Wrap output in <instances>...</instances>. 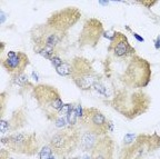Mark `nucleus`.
<instances>
[{"label": "nucleus", "mask_w": 160, "mask_h": 159, "mask_svg": "<svg viewBox=\"0 0 160 159\" xmlns=\"http://www.w3.org/2000/svg\"><path fill=\"white\" fill-rule=\"evenodd\" d=\"M16 79H15V81L17 82V84H19V85H22V84H25L26 81L28 80V78H27V76L26 75H20V76H17V77H15Z\"/></svg>", "instance_id": "obj_13"}, {"label": "nucleus", "mask_w": 160, "mask_h": 159, "mask_svg": "<svg viewBox=\"0 0 160 159\" xmlns=\"http://www.w3.org/2000/svg\"><path fill=\"white\" fill-rule=\"evenodd\" d=\"M109 49L115 54V56H117V57H122V56L127 55L128 52L131 50V48H130L127 37H126L123 33H116L115 35H113L112 40H111V45H110Z\"/></svg>", "instance_id": "obj_8"}, {"label": "nucleus", "mask_w": 160, "mask_h": 159, "mask_svg": "<svg viewBox=\"0 0 160 159\" xmlns=\"http://www.w3.org/2000/svg\"><path fill=\"white\" fill-rule=\"evenodd\" d=\"M8 159H13V158H8Z\"/></svg>", "instance_id": "obj_16"}, {"label": "nucleus", "mask_w": 160, "mask_h": 159, "mask_svg": "<svg viewBox=\"0 0 160 159\" xmlns=\"http://www.w3.org/2000/svg\"><path fill=\"white\" fill-rule=\"evenodd\" d=\"M1 64L10 75L17 77L23 74L26 67L29 64V58L23 52L9 51L7 54V57L2 59Z\"/></svg>", "instance_id": "obj_6"}, {"label": "nucleus", "mask_w": 160, "mask_h": 159, "mask_svg": "<svg viewBox=\"0 0 160 159\" xmlns=\"http://www.w3.org/2000/svg\"><path fill=\"white\" fill-rule=\"evenodd\" d=\"M113 141L108 136L100 137L91 150L90 159H112Z\"/></svg>", "instance_id": "obj_7"}, {"label": "nucleus", "mask_w": 160, "mask_h": 159, "mask_svg": "<svg viewBox=\"0 0 160 159\" xmlns=\"http://www.w3.org/2000/svg\"><path fill=\"white\" fill-rule=\"evenodd\" d=\"M82 126L85 129L95 132L98 136L105 135L108 131V121L106 117L96 108H87L83 110V116L81 118Z\"/></svg>", "instance_id": "obj_5"}, {"label": "nucleus", "mask_w": 160, "mask_h": 159, "mask_svg": "<svg viewBox=\"0 0 160 159\" xmlns=\"http://www.w3.org/2000/svg\"><path fill=\"white\" fill-rule=\"evenodd\" d=\"M51 152H52L51 147H43L40 151V159H53Z\"/></svg>", "instance_id": "obj_12"}, {"label": "nucleus", "mask_w": 160, "mask_h": 159, "mask_svg": "<svg viewBox=\"0 0 160 159\" xmlns=\"http://www.w3.org/2000/svg\"><path fill=\"white\" fill-rule=\"evenodd\" d=\"M99 138L100 136H98L97 134L86 129L82 134H79V145L85 150H92Z\"/></svg>", "instance_id": "obj_9"}, {"label": "nucleus", "mask_w": 160, "mask_h": 159, "mask_svg": "<svg viewBox=\"0 0 160 159\" xmlns=\"http://www.w3.org/2000/svg\"><path fill=\"white\" fill-rule=\"evenodd\" d=\"M71 66H72L71 77L80 89L87 90L90 89L93 85H96L95 74H93L92 68L90 67V65L87 62V60L78 58L73 61Z\"/></svg>", "instance_id": "obj_4"}, {"label": "nucleus", "mask_w": 160, "mask_h": 159, "mask_svg": "<svg viewBox=\"0 0 160 159\" xmlns=\"http://www.w3.org/2000/svg\"><path fill=\"white\" fill-rule=\"evenodd\" d=\"M79 144V134L76 130H63L57 132L50 139V147L52 151L59 156L73 151Z\"/></svg>", "instance_id": "obj_3"}, {"label": "nucleus", "mask_w": 160, "mask_h": 159, "mask_svg": "<svg viewBox=\"0 0 160 159\" xmlns=\"http://www.w3.org/2000/svg\"><path fill=\"white\" fill-rule=\"evenodd\" d=\"M51 62H52V65L55 66L56 68H58L60 65H61V64H62V60L60 59L59 57H56V56H53V57L51 58Z\"/></svg>", "instance_id": "obj_14"}, {"label": "nucleus", "mask_w": 160, "mask_h": 159, "mask_svg": "<svg viewBox=\"0 0 160 159\" xmlns=\"http://www.w3.org/2000/svg\"><path fill=\"white\" fill-rule=\"evenodd\" d=\"M33 96L39 107L49 119L57 120L63 104L58 90L49 85H40L33 89Z\"/></svg>", "instance_id": "obj_1"}, {"label": "nucleus", "mask_w": 160, "mask_h": 159, "mask_svg": "<svg viewBox=\"0 0 160 159\" xmlns=\"http://www.w3.org/2000/svg\"><path fill=\"white\" fill-rule=\"evenodd\" d=\"M133 35H135V37L137 38L138 40H140V41H143V39H142V38H140V37H139V36H138V35H136V33H133Z\"/></svg>", "instance_id": "obj_15"}, {"label": "nucleus", "mask_w": 160, "mask_h": 159, "mask_svg": "<svg viewBox=\"0 0 160 159\" xmlns=\"http://www.w3.org/2000/svg\"><path fill=\"white\" fill-rule=\"evenodd\" d=\"M68 122H69L71 126H75L76 125V121H77V111H76V109L72 107V105H71V108H70L69 112H68Z\"/></svg>", "instance_id": "obj_11"}, {"label": "nucleus", "mask_w": 160, "mask_h": 159, "mask_svg": "<svg viewBox=\"0 0 160 159\" xmlns=\"http://www.w3.org/2000/svg\"><path fill=\"white\" fill-rule=\"evenodd\" d=\"M2 144L7 145L8 148L19 154L32 155L38 149V142L36 136L32 134L17 132L11 136L2 138Z\"/></svg>", "instance_id": "obj_2"}, {"label": "nucleus", "mask_w": 160, "mask_h": 159, "mask_svg": "<svg viewBox=\"0 0 160 159\" xmlns=\"http://www.w3.org/2000/svg\"><path fill=\"white\" fill-rule=\"evenodd\" d=\"M56 69H57V72L59 75L68 76V75H71V72H72V66L67 64V62H62V64L58 68H56Z\"/></svg>", "instance_id": "obj_10"}]
</instances>
